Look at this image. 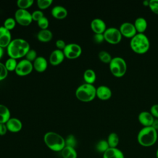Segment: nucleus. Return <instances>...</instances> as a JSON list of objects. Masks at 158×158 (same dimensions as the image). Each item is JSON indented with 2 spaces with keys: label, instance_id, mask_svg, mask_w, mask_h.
Returning a JSON list of instances; mask_svg holds the SVG:
<instances>
[{
  "label": "nucleus",
  "instance_id": "nucleus-40",
  "mask_svg": "<svg viewBox=\"0 0 158 158\" xmlns=\"http://www.w3.org/2000/svg\"><path fill=\"white\" fill-rule=\"evenodd\" d=\"M150 112L154 117L158 118V104H154L151 106Z\"/></svg>",
  "mask_w": 158,
  "mask_h": 158
},
{
  "label": "nucleus",
  "instance_id": "nucleus-45",
  "mask_svg": "<svg viewBox=\"0 0 158 158\" xmlns=\"http://www.w3.org/2000/svg\"><path fill=\"white\" fill-rule=\"evenodd\" d=\"M149 1H148V0H145L143 2V4L144 6H149Z\"/></svg>",
  "mask_w": 158,
  "mask_h": 158
},
{
  "label": "nucleus",
  "instance_id": "nucleus-18",
  "mask_svg": "<svg viewBox=\"0 0 158 158\" xmlns=\"http://www.w3.org/2000/svg\"><path fill=\"white\" fill-rule=\"evenodd\" d=\"M33 68L38 72H43L48 67L47 60L43 56H38L33 61Z\"/></svg>",
  "mask_w": 158,
  "mask_h": 158
},
{
  "label": "nucleus",
  "instance_id": "nucleus-7",
  "mask_svg": "<svg viewBox=\"0 0 158 158\" xmlns=\"http://www.w3.org/2000/svg\"><path fill=\"white\" fill-rule=\"evenodd\" d=\"M103 34L104 40L112 44H116L120 43L122 38V35L119 29L115 27L107 28Z\"/></svg>",
  "mask_w": 158,
  "mask_h": 158
},
{
  "label": "nucleus",
  "instance_id": "nucleus-1",
  "mask_svg": "<svg viewBox=\"0 0 158 158\" xmlns=\"http://www.w3.org/2000/svg\"><path fill=\"white\" fill-rule=\"evenodd\" d=\"M30 49V47L28 42L22 38L12 40L7 47L9 56L15 59L25 56Z\"/></svg>",
  "mask_w": 158,
  "mask_h": 158
},
{
  "label": "nucleus",
  "instance_id": "nucleus-36",
  "mask_svg": "<svg viewBox=\"0 0 158 158\" xmlns=\"http://www.w3.org/2000/svg\"><path fill=\"white\" fill-rule=\"evenodd\" d=\"M148 7L152 12L158 14V0H149Z\"/></svg>",
  "mask_w": 158,
  "mask_h": 158
},
{
  "label": "nucleus",
  "instance_id": "nucleus-37",
  "mask_svg": "<svg viewBox=\"0 0 158 158\" xmlns=\"http://www.w3.org/2000/svg\"><path fill=\"white\" fill-rule=\"evenodd\" d=\"M8 74V70H7L4 64L0 62V81L5 79Z\"/></svg>",
  "mask_w": 158,
  "mask_h": 158
},
{
  "label": "nucleus",
  "instance_id": "nucleus-6",
  "mask_svg": "<svg viewBox=\"0 0 158 158\" xmlns=\"http://www.w3.org/2000/svg\"><path fill=\"white\" fill-rule=\"evenodd\" d=\"M109 65L110 72L116 77H123L127 72V63L125 59L121 57H115L112 58Z\"/></svg>",
  "mask_w": 158,
  "mask_h": 158
},
{
  "label": "nucleus",
  "instance_id": "nucleus-42",
  "mask_svg": "<svg viewBox=\"0 0 158 158\" xmlns=\"http://www.w3.org/2000/svg\"><path fill=\"white\" fill-rule=\"evenodd\" d=\"M7 131V128L6 123H0V135L3 136L6 135Z\"/></svg>",
  "mask_w": 158,
  "mask_h": 158
},
{
  "label": "nucleus",
  "instance_id": "nucleus-22",
  "mask_svg": "<svg viewBox=\"0 0 158 158\" xmlns=\"http://www.w3.org/2000/svg\"><path fill=\"white\" fill-rule=\"evenodd\" d=\"M37 38L41 42H48L52 38V33L48 29L41 30L37 34Z\"/></svg>",
  "mask_w": 158,
  "mask_h": 158
},
{
  "label": "nucleus",
  "instance_id": "nucleus-44",
  "mask_svg": "<svg viewBox=\"0 0 158 158\" xmlns=\"http://www.w3.org/2000/svg\"><path fill=\"white\" fill-rule=\"evenodd\" d=\"M3 54H4V50H3V48L0 47V59H1V57H2L3 56Z\"/></svg>",
  "mask_w": 158,
  "mask_h": 158
},
{
  "label": "nucleus",
  "instance_id": "nucleus-41",
  "mask_svg": "<svg viewBox=\"0 0 158 158\" xmlns=\"http://www.w3.org/2000/svg\"><path fill=\"white\" fill-rule=\"evenodd\" d=\"M66 45L67 44H65V41L63 40H58L56 41V46L58 49L63 51L65 47L66 46Z\"/></svg>",
  "mask_w": 158,
  "mask_h": 158
},
{
  "label": "nucleus",
  "instance_id": "nucleus-8",
  "mask_svg": "<svg viewBox=\"0 0 158 158\" xmlns=\"http://www.w3.org/2000/svg\"><path fill=\"white\" fill-rule=\"evenodd\" d=\"M15 19L18 23L23 26L29 25L33 19L31 14L27 9H18L15 12Z\"/></svg>",
  "mask_w": 158,
  "mask_h": 158
},
{
  "label": "nucleus",
  "instance_id": "nucleus-15",
  "mask_svg": "<svg viewBox=\"0 0 158 158\" xmlns=\"http://www.w3.org/2000/svg\"><path fill=\"white\" fill-rule=\"evenodd\" d=\"M64 57L65 55L62 50L55 49L49 56V62L52 65H57L64 60Z\"/></svg>",
  "mask_w": 158,
  "mask_h": 158
},
{
  "label": "nucleus",
  "instance_id": "nucleus-21",
  "mask_svg": "<svg viewBox=\"0 0 158 158\" xmlns=\"http://www.w3.org/2000/svg\"><path fill=\"white\" fill-rule=\"evenodd\" d=\"M133 25L138 33H144L148 28L147 20L142 17L136 18Z\"/></svg>",
  "mask_w": 158,
  "mask_h": 158
},
{
  "label": "nucleus",
  "instance_id": "nucleus-20",
  "mask_svg": "<svg viewBox=\"0 0 158 158\" xmlns=\"http://www.w3.org/2000/svg\"><path fill=\"white\" fill-rule=\"evenodd\" d=\"M68 14L67 10L62 6H56L51 10L52 15L57 19H62L67 17Z\"/></svg>",
  "mask_w": 158,
  "mask_h": 158
},
{
  "label": "nucleus",
  "instance_id": "nucleus-43",
  "mask_svg": "<svg viewBox=\"0 0 158 158\" xmlns=\"http://www.w3.org/2000/svg\"><path fill=\"white\" fill-rule=\"evenodd\" d=\"M151 127H152L155 130H156L157 131V130H158V118L154 119Z\"/></svg>",
  "mask_w": 158,
  "mask_h": 158
},
{
  "label": "nucleus",
  "instance_id": "nucleus-5",
  "mask_svg": "<svg viewBox=\"0 0 158 158\" xmlns=\"http://www.w3.org/2000/svg\"><path fill=\"white\" fill-rule=\"evenodd\" d=\"M75 96L81 101L89 102L96 96V88L93 84L85 83L77 88Z\"/></svg>",
  "mask_w": 158,
  "mask_h": 158
},
{
  "label": "nucleus",
  "instance_id": "nucleus-3",
  "mask_svg": "<svg viewBox=\"0 0 158 158\" xmlns=\"http://www.w3.org/2000/svg\"><path fill=\"white\" fill-rule=\"evenodd\" d=\"M130 45L133 51L142 54L149 49L150 42L148 36L144 33H136L131 38Z\"/></svg>",
  "mask_w": 158,
  "mask_h": 158
},
{
  "label": "nucleus",
  "instance_id": "nucleus-13",
  "mask_svg": "<svg viewBox=\"0 0 158 158\" xmlns=\"http://www.w3.org/2000/svg\"><path fill=\"white\" fill-rule=\"evenodd\" d=\"M11 41L10 30L6 28L4 26L0 27V47L2 48L7 47Z\"/></svg>",
  "mask_w": 158,
  "mask_h": 158
},
{
  "label": "nucleus",
  "instance_id": "nucleus-28",
  "mask_svg": "<svg viewBox=\"0 0 158 158\" xmlns=\"http://www.w3.org/2000/svg\"><path fill=\"white\" fill-rule=\"evenodd\" d=\"M17 63L18 62L15 59L9 57L6 60L4 65L8 71H15Z\"/></svg>",
  "mask_w": 158,
  "mask_h": 158
},
{
  "label": "nucleus",
  "instance_id": "nucleus-11",
  "mask_svg": "<svg viewBox=\"0 0 158 158\" xmlns=\"http://www.w3.org/2000/svg\"><path fill=\"white\" fill-rule=\"evenodd\" d=\"M119 30L122 36L129 38H133L136 33H138L133 23L131 22H127L122 23L120 26Z\"/></svg>",
  "mask_w": 158,
  "mask_h": 158
},
{
  "label": "nucleus",
  "instance_id": "nucleus-30",
  "mask_svg": "<svg viewBox=\"0 0 158 158\" xmlns=\"http://www.w3.org/2000/svg\"><path fill=\"white\" fill-rule=\"evenodd\" d=\"M33 2V0H18L17 1V5L19 9H26L31 6Z\"/></svg>",
  "mask_w": 158,
  "mask_h": 158
},
{
  "label": "nucleus",
  "instance_id": "nucleus-2",
  "mask_svg": "<svg viewBox=\"0 0 158 158\" xmlns=\"http://www.w3.org/2000/svg\"><path fill=\"white\" fill-rule=\"evenodd\" d=\"M157 139V131L152 127H144L138 132L137 141L143 147L154 145Z\"/></svg>",
  "mask_w": 158,
  "mask_h": 158
},
{
  "label": "nucleus",
  "instance_id": "nucleus-9",
  "mask_svg": "<svg viewBox=\"0 0 158 158\" xmlns=\"http://www.w3.org/2000/svg\"><path fill=\"white\" fill-rule=\"evenodd\" d=\"M65 57L70 59L78 57L82 52L81 46L77 43H69L66 45L63 50Z\"/></svg>",
  "mask_w": 158,
  "mask_h": 158
},
{
  "label": "nucleus",
  "instance_id": "nucleus-35",
  "mask_svg": "<svg viewBox=\"0 0 158 158\" xmlns=\"http://www.w3.org/2000/svg\"><path fill=\"white\" fill-rule=\"evenodd\" d=\"M25 57L27 60L30 62L34 61L37 57V52L35 49H30L25 55Z\"/></svg>",
  "mask_w": 158,
  "mask_h": 158
},
{
  "label": "nucleus",
  "instance_id": "nucleus-14",
  "mask_svg": "<svg viewBox=\"0 0 158 158\" xmlns=\"http://www.w3.org/2000/svg\"><path fill=\"white\" fill-rule=\"evenodd\" d=\"M90 26L94 33H104L107 29L105 22L99 18H96L92 20Z\"/></svg>",
  "mask_w": 158,
  "mask_h": 158
},
{
  "label": "nucleus",
  "instance_id": "nucleus-17",
  "mask_svg": "<svg viewBox=\"0 0 158 158\" xmlns=\"http://www.w3.org/2000/svg\"><path fill=\"white\" fill-rule=\"evenodd\" d=\"M7 130L12 133L19 132L22 128V123L17 118L12 117L10 118L9 120L6 123Z\"/></svg>",
  "mask_w": 158,
  "mask_h": 158
},
{
  "label": "nucleus",
  "instance_id": "nucleus-39",
  "mask_svg": "<svg viewBox=\"0 0 158 158\" xmlns=\"http://www.w3.org/2000/svg\"><path fill=\"white\" fill-rule=\"evenodd\" d=\"M93 40L96 43H101L104 40V36L103 33H94L93 36Z\"/></svg>",
  "mask_w": 158,
  "mask_h": 158
},
{
  "label": "nucleus",
  "instance_id": "nucleus-26",
  "mask_svg": "<svg viewBox=\"0 0 158 158\" xmlns=\"http://www.w3.org/2000/svg\"><path fill=\"white\" fill-rule=\"evenodd\" d=\"M109 148H117L119 143L118 135L114 132L110 133L107 139Z\"/></svg>",
  "mask_w": 158,
  "mask_h": 158
},
{
  "label": "nucleus",
  "instance_id": "nucleus-29",
  "mask_svg": "<svg viewBox=\"0 0 158 158\" xmlns=\"http://www.w3.org/2000/svg\"><path fill=\"white\" fill-rule=\"evenodd\" d=\"M98 56L99 59L104 63H106V64H109L110 62L111 61L112 57H111L110 54L106 51H101L99 52L98 54Z\"/></svg>",
  "mask_w": 158,
  "mask_h": 158
},
{
  "label": "nucleus",
  "instance_id": "nucleus-38",
  "mask_svg": "<svg viewBox=\"0 0 158 158\" xmlns=\"http://www.w3.org/2000/svg\"><path fill=\"white\" fill-rule=\"evenodd\" d=\"M31 16H32V19L33 20L35 21H38L41 18H42L43 17H44V14L43 12L40 10H34L32 14H31Z\"/></svg>",
  "mask_w": 158,
  "mask_h": 158
},
{
  "label": "nucleus",
  "instance_id": "nucleus-27",
  "mask_svg": "<svg viewBox=\"0 0 158 158\" xmlns=\"http://www.w3.org/2000/svg\"><path fill=\"white\" fill-rule=\"evenodd\" d=\"M109 148V146L108 144V143L107 140L104 139H101L99 141L96 145V149L97 151L102 154H104Z\"/></svg>",
  "mask_w": 158,
  "mask_h": 158
},
{
  "label": "nucleus",
  "instance_id": "nucleus-25",
  "mask_svg": "<svg viewBox=\"0 0 158 158\" xmlns=\"http://www.w3.org/2000/svg\"><path fill=\"white\" fill-rule=\"evenodd\" d=\"M83 78L86 83L93 84L95 81L96 78V75L95 72L91 69H86L84 72Z\"/></svg>",
  "mask_w": 158,
  "mask_h": 158
},
{
  "label": "nucleus",
  "instance_id": "nucleus-10",
  "mask_svg": "<svg viewBox=\"0 0 158 158\" xmlns=\"http://www.w3.org/2000/svg\"><path fill=\"white\" fill-rule=\"evenodd\" d=\"M33 69L32 62L25 59L18 62L15 72L19 76H25L30 74Z\"/></svg>",
  "mask_w": 158,
  "mask_h": 158
},
{
  "label": "nucleus",
  "instance_id": "nucleus-23",
  "mask_svg": "<svg viewBox=\"0 0 158 158\" xmlns=\"http://www.w3.org/2000/svg\"><path fill=\"white\" fill-rule=\"evenodd\" d=\"M10 118V112L7 107L0 104V123H6Z\"/></svg>",
  "mask_w": 158,
  "mask_h": 158
},
{
  "label": "nucleus",
  "instance_id": "nucleus-16",
  "mask_svg": "<svg viewBox=\"0 0 158 158\" xmlns=\"http://www.w3.org/2000/svg\"><path fill=\"white\" fill-rule=\"evenodd\" d=\"M96 96L101 100H108L112 96V91L109 87L101 85L96 88Z\"/></svg>",
  "mask_w": 158,
  "mask_h": 158
},
{
  "label": "nucleus",
  "instance_id": "nucleus-33",
  "mask_svg": "<svg viewBox=\"0 0 158 158\" xmlns=\"http://www.w3.org/2000/svg\"><path fill=\"white\" fill-rule=\"evenodd\" d=\"M52 3V0H38V7L41 9H44L49 7Z\"/></svg>",
  "mask_w": 158,
  "mask_h": 158
},
{
  "label": "nucleus",
  "instance_id": "nucleus-34",
  "mask_svg": "<svg viewBox=\"0 0 158 158\" xmlns=\"http://www.w3.org/2000/svg\"><path fill=\"white\" fill-rule=\"evenodd\" d=\"M37 23L39 27L41 28V30H45L47 29L49 26V20L48 18L44 16L41 18L38 21H37Z\"/></svg>",
  "mask_w": 158,
  "mask_h": 158
},
{
  "label": "nucleus",
  "instance_id": "nucleus-19",
  "mask_svg": "<svg viewBox=\"0 0 158 158\" xmlns=\"http://www.w3.org/2000/svg\"><path fill=\"white\" fill-rule=\"evenodd\" d=\"M102 158H125L123 152L117 148H109L104 154Z\"/></svg>",
  "mask_w": 158,
  "mask_h": 158
},
{
  "label": "nucleus",
  "instance_id": "nucleus-31",
  "mask_svg": "<svg viewBox=\"0 0 158 158\" xmlns=\"http://www.w3.org/2000/svg\"><path fill=\"white\" fill-rule=\"evenodd\" d=\"M65 146H69L75 148L77 144V141L75 138V137L73 135H69L67 136V138L65 139Z\"/></svg>",
  "mask_w": 158,
  "mask_h": 158
},
{
  "label": "nucleus",
  "instance_id": "nucleus-4",
  "mask_svg": "<svg viewBox=\"0 0 158 158\" xmlns=\"http://www.w3.org/2000/svg\"><path fill=\"white\" fill-rule=\"evenodd\" d=\"M44 141L48 148L55 152L61 151L65 146V139L54 131L46 133L44 135Z\"/></svg>",
  "mask_w": 158,
  "mask_h": 158
},
{
  "label": "nucleus",
  "instance_id": "nucleus-12",
  "mask_svg": "<svg viewBox=\"0 0 158 158\" xmlns=\"http://www.w3.org/2000/svg\"><path fill=\"white\" fill-rule=\"evenodd\" d=\"M139 122L144 127H151L154 120V117L150 112L142 111L138 117Z\"/></svg>",
  "mask_w": 158,
  "mask_h": 158
},
{
  "label": "nucleus",
  "instance_id": "nucleus-32",
  "mask_svg": "<svg viewBox=\"0 0 158 158\" xmlns=\"http://www.w3.org/2000/svg\"><path fill=\"white\" fill-rule=\"evenodd\" d=\"M16 24V20L12 17H9L6 19L4 22V27L9 30H12Z\"/></svg>",
  "mask_w": 158,
  "mask_h": 158
},
{
  "label": "nucleus",
  "instance_id": "nucleus-46",
  "mask_svg": "<svg viewBox=\"0 0 158 158\" xmlns=\"http://www.w3.org/2000/svg\"><path fill=\"white\" fill-rule=\"evenodd\" d=\"M156 158H158V148L156 152Z\"/></svg>",
  "mask_w": 158,
  "mask_h": 158
},
{
  "label": "nucleus",
  "instance_id": "nucleus-24",
  "mask_svg": "<svg viewBox=\"0 0 158 158\" xmlns=\"http://www.w3.org/2000/svg\"><path fill=\"white\" fill-rule=\"evenodd\" d=\"M61 154L63 158H77V152L75 148L65 146L64 149L61 151Z\"/></svg>",
  "mask_w": 158,
  "mask_h": 158
}]
</instances>
